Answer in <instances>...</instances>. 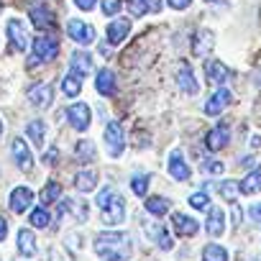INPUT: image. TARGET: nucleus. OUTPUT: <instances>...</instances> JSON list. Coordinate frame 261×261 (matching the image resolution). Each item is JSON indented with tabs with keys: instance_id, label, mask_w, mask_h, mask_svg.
<instances>
[{
	"instance_id": "7c9ffc66",
	"label": "nucleus",
	"mask_w": 261,
	"mask_h": 261,
	"mask_svg": "<svg viewBox=\"0 0 261 261\" xmlns=\"http://www.w3.org/2000/svg\"><path fill=\"white\" fill-rule=\"evenodd\" d=\"M62 90H64L67 97H77V95L82 92V80L72 72V74H67V77L62 80Z\"/></svg>"
},
{
	"instance_id": "412c9836",
	"label": "nucleus",
	"mask_w": 261,
	"mask_h": 261,
	"mask_svg": "<svg viewBox=\"0 0 261 261\" xmlns=\"http://www.w3.org/2000/svg\"><path fill=\"white\" fill-rule=\"evenodd\" d=\"M69 64H72V72L77 77H85V74L92 72V57L87 51H74L72 59H69Z\"/></svg>"
},
{
	"instance_id": "a211bd4d",
	"label": "nucleus",
	"mask_w": 261,
	"mask_h": 261,
	"mask_svg": "<svg viewBox=\"0 0 261 261\" xmlns=\"http://www.w3.org/2000/svg\"><path fill=\"white\" fill-rule=\"evenodd\" d=\"M115 74L110 69H100L97 77H95V90L102 95V97H113L115 95Z\"/></svg>"
},
{
	"instance_id": "f8f14e48",
	"label": "nucleus",
	"mask_w": 261,
	"mask_h": 261,
	"mask_svg": "<svg viewBox=\"0 0 261 261\" xmlns=\"http://www.w3.org/2000/svg\"><path fill=\"white\" fill-rule=\"evenodd\" d=\"M31 23L39 29V31H54L57 29V21H54V13L44 6H36L31 8Z\"/></svg>"
},
{
	"instance_id": "6ab92c4d",
	"label": "nucleus",
	"mask_w": 261,
	"mask_h": 261,
	"mask_svg": "<svg viewBox=\"0 0 261 261\" xmlns=\"http://www.w3.org/2000/svg\"><path fill=\"white\" fill-rule=\"evenodd\" d=\"M205 230H207V236H213V238L223 236V230H225V213H223L220 207H210Z\"/></svg>"
},
{
	"instance_id": "ddd939ff",
	"label": "nucleus",
	"mask_w": 261,
	"mask_h": 261,
	"mask_svg": "<svg viewBox=\"0 0 261 261\" xmlns=\"http://www.w3.org/2000/svg\"><path fill=\"white\" fill-rule=\"evenodd\" d=\"M29 100H31V105H36V108H49L51 100H54V87H51L49 82L36 85V87L29 90Z\"/></svg>"
},
{
	"instance_id": "e433bc0d",
	"label": "nucleus",
	"mask_w": 261,
	"mask_h": 261,
	"mask_svg": "<svg viewBox=\"0 0 261 261\" xmlns=\"http://www.w3.org/2000/svg\"><path fill=\"white\" fill-rule=\"evenodd\" d=\"M190 205L195 210H207L210 207V197L205 192H195V195H190Z\"/></svg>"
},
{
	"instance_id": "f704fd0d",
	"label": "nucleus",
	"mask_w": 261,
	"mask_h": 261,
	"mask_svg": "<svg viewBox=\"0 0 261 261\" xmlns=\"http://www.w3.org/2000/svg\"><path fill=\"white\" fill-rule=\"evenodd\" d=\"M49 213H46V207H36L34 213H31V225L34 228H46L49 225Z\"/></svg>"
},
{
	"instance_id": "20e7f679",
	"label": "nucleus",
	"mask_w": 261,
	"mask_h": 261,
	"mask_svg": "<svg viewBox=\"0 0 261 261\" xmlns=\"http://www.w3.org/2000/svg\"><path fill=\"white\" fill-rule=\"evenodd\" d=\"M67 34H69V39L77 41L80 46H90V44L97 39L95 26H90V23H85V21H80V18H72V21L67 23Z\"/></svg>"
},
{
	"instance_id": "f3484780",
	"label": "nucleus",
	"mask_w": 261,
	"mask_h": 261,
	"mask_svg": "<svg viewBox=\"0 0 261 261\" xmlns=\"http://www.w3.org/2000/svg\"><path fill=\"white\" fill-rule=\"evenodd\" d=\"M31 202H34V192L29 187H16L11 192V210L13 213H26L31 207Z\"/></svg>"
},
{
	"instance_id": "a878e982",
	"label": "nucleus",
	"mask_w": 261,
	"mask_h": 261,
	"mask_svg": "<svg viewBox=\"0 0 261 261\" xmlns=\"http://www.w3.org/2000/svg\"><path fill=\"white\" fill-rule=\"evenodd\" d=\"M238 185H241V192H243V195H256V192H261V169L246 174Z\"/></svg>"
},
{
	"instance_id": "7ed1b4c3",
	"label": "nucleus",
	"mask_w": 261,
	"mask_h": 261,
	"mask_svg": "<svg viewBox=\"0 0 261 261\" xmlns=\"http://www.w3.org/2000/svg\"><path fill=\"white\" fill-rule=\"evenodd\" d=\"M57 54H59V44H57V39H51V36H39V39H34L31 67H34V64L51 62V59H57Z\"/></svg>"
},
{
	"instance_id": "4be33fe9",
	"label": "nucleus",
	"mask_w": 261,
	"mask_h": 261,
	"mask_svg": "<svg viewBox=\"0 0 261 261\" xmlns=\"http://www.w3.org/2000/svg\"><path fill=\"white\" fill-rule=\"evenodd\" d=\"M177 82H179V90H185L187 95H195L197 92V82H195V74L190 69L187 62L179 64V74H177Z\"/></svg>"
},
{
	"instance_id": "1a4fd4ad",
	"label": "nucleus",
	"mask_w": 261,
	"mask_h": 261,
	"mask_svg": "<svg viewBox=\"0 0 261 261\" xmlns=\"http://www.w3.org/2000/svg\"><path fill=\"white\" fill-rule=\"evenodd\" d=\"M11 151H13V159H16L18 169H21V172H31V167H34V156H31V149L26 146V141H23V139H13Z\"/></svg>"
},
{
	"instance_id": "393cba45",
	"label": "nucleus",
	"mask_w": 261,
	"mask_h": 261,
	"mask_svg": "<svg viewBox=\"0 0 261 261\" xmlns=\"http://www.w3.org/2000/svg\"><path fill=\"white\" fill-rule=\"evenodd\" d=\"M74 187H77L80 192H92V190L97 187V174L90 172V169L77 172V177H74Z\"/></svg>"
},
{
	"instance_id": "72a5a7b5",
	"label": "nucleus",
	"mask_w": 261,
	"mask_h": 261,
	"mask_svg": "<svg viewBox=\"0 0 261 261\" xmlns=\"http://www.w3.org/2000/svg\"><path fill=\"white\" fill-rule=\"evenodd\" d=\"M130 190H134L139 197H144L149 192V174H136L134 179H130Z\"/></svg>"
},
{
	"instance_id": "dca6fc26",
	"label": "nucleus",
	"mask_w": 261,
	"mask_h": 261,
	"mask_svg": "<svg viewBox=\"0 0 261 261\" xmlns=\"http://www.w3.org/2000/svg\"><path fill=\"white\" fill-rule=\"evenodd\" d=\"M130 16L134 18H141L146 13H162L164 8V0H130Z\"/></svg>"
},
{
	"instance_id": "de8ad7c7",
	"label": "nucleus",
	"mask_w": 261,
	"mask_h": 261,
	"mask_svg": "<svg viewBox=\"0 0 261 261\" xmlns=\"http://www.w3.org/2000/svg\"><path fill=\"white\" fill-rule=\"evenodd\" d=\"M118 261H125V258H118Z\"/></svg>"
},
{
	"instance_id": "c03bdc74",
	"label": "nucleus",
	"mask_w": 261,
	"mask_h": 261,
	"mask_svg": "<svg viewBox=\"0 0 261 261\" xmlns=\"http://www.w3.org/2000/svg\"><path fill=\"white\" fill-rule=\"evenodd\" d=\"M6 236H8V223L6 218H0V241H6Z\"/></svg>"
},
{
	"instance_id": "9b49d317",
	"label": "nucleus",
	"mask_w": 261,
	"mask_h": 261,
	"mask_svg": "<svg viewBox=\"0 0 261 261\" xmlns=\"http://www.w3.org/2000/svg\"><path fill=\"white\" fill-rule=\"evenodd\" d=\"M228 141H230V130H228L225 123H223V125H215L210 134L205 136V146H207L210 151H220L223 146H228Z\"/></svg>"
},
{
	"instance_id": "37998d69",
	"label": "nucleus",
	"mask_w": 261,
	"mask_h": 261,
	"mask_svg": "<svg viewBox=\"0 0 261 261\" xmlns=\"http://www.w3.org/2000/svg\"><path fill=\"white\" fill-rule=\"evenodd\" d=\"M251 218H253V223H261V205L251 207Z\"/></svg>"
},
{
	"instance_id": "cd10ccee",
	"label": "nucleus",
	"mask_w": 261,
	"mask_h": 261,
	"mask_svg": "<svg viewBox=\"0 0 261 261\" xmlns=\"http://www.w3.org/2000/svg\"><path fill=\"white\" fill-rule=\"evenodd\" d=\"M26 136H29L36 146H44V139H46V125H44V120H31V123L26 125Z\"/></svg>"
},
{
	"instance_id": "9d476101",
	"label": "nucleus",
	"mask_w": 261,
	"mask_h": 261,
	"mask_svg": "<svg viewBox=\"0 0 261 261\" xmlns=\"http://www.w3.org/2000/svg\"><path fill=\"white\" fill-rule=\"evenodd\" d=\"M8 36H11V44H13L16 51H26V46H29V31H26V26L18 18H11L8 21Z\"/></svg>"
},
{
	"instance_id": "f257e3e1",
	"label": "nucleus",
	"mask_w": 261,
	"mask_h": 261,
	"mask_svg": "<svg viewBox=\"0 0 261 261\" xmlns=\"http://www.w3.org/2000/svg\"><path fill=\"white\" fill-rule=\"evenodd\" d=\"M95 253L102 261H118L130 256V238L128 233H100L95 238Z\"/></svg>"
},
{
	"instance_id": "c756f323",
	"label": "nucleus",
	"mask_w": 261,
	"mask_h": 261,
	"mask_svg": "<svg viewBox=\"0 0 261 261\" xmlns=\"http://www.w3.org/2000/svg\"><path fill=\"white\" fill-rule=\"evenodd\" d=\"M146 210H149L154 218H162V215L169 213V200H167V197H159V195H156V197H149V200H146Z\"/></svg>"
},
{
	"instance_id": "6e6552de",
	"label": "nucleus",
	"mask_w": 261,
	"mask_h": 261,
	"mask_svg": "<svg viewBox=\"0 0 261 261\" xmlns=\"http://www.w3.org/2000/svg\"><path fill=\"white\" fill-rule=\"evenodd\" d=\"M230 102H233V95H230L225 87H220V90H215V92L210 95V100L205 102V113H207V115H220Z\"/></svg>"
},
{
	"instance_id": "0eeeda50",
	"label": "nucleus",
	"mask_w": 261,
	"mask_h": 261,
	"mask_svg": "<svg viewBox=\"0 0 261 261\" xmlns=\"http://www.w3.org/2000/svg\"><path fill=\"white\" fill-rule=\"evenodd\" d=\"M205 77H207V82L223 87V85L230 80V69H228L220 59H207V62H205Z\"/></svg>"
},
{
	"instance_id": "2f4dec72",
	"label": "nucleus",
	"mask_w": 261,
	"mask_h": 261,
	"mask_svg": "<svg viewBox=\"0 0 261 261\" xmlns=\"http://www.w3.org/2000/svg\"><path fill=\"white\" fill-rule=\"evenodd\" d=\"M202 261H228V251L218 243H207L202 248Z\"/></svg>"
},
{
	"instance_id": "58836bf2",
	"label": "nucleus",
	"mask_w": 261,
	"mask_h": 261,
	"mask_svg": "<svg viewBox=\"0 0 261 261\" xmlns=\"http://www.w3.org/2000/svg\"><path fill=\"white\" fill-rule=\"evenodd\" d=\"M207 172H213V174H220L225 167H223V162H218V159H205V164H202Z\"/></svg>"
},
{
	"instance_id": "4c0bfd02",
	"label": "nucleus",
	"mask_w": 261,
	"mask_h": 261,
	"mask_svg": "<svg viewBox=\"0 0 261 261\" xmlns=\"http://www.w3.org/2000/svg\"><path fill=\"white\" fill-rule=\"evenodd\" d=\"M120 6H123L120 0H102V6H100V8H102L105 16H115V13L120 11Z\"/></svg>"
},
{
	"instance_id": "39448f33",
	"label": "nucleus",
	"mask_w": 261,
	"mask_h": 261,
	"mask_svg": "<svg viewBox=\"0 0 261 261\" xmlns=\"http://www.w3.org/2000/svg\"><path fill=\"white\" fill-rule=\"evenodd\" d=\"M105 144H108V154L113 159H118L125 151V134H123V128H120L118 120L108 123V128H105Z\"/></svg>"
},
{
	"instance_id": "a19ab883",
	"label": "nucleus",
	"mask_w": 261,
	"mask_h": 261,
	"mask_svg": "<svg viewBox=\"0 0 261 261\" xmlns=\"http://www.w3.org/2000/svg\"><path fill=\"white\" fill-rule=\"evenodd\" d=\"M74 6H77L80 11H92V8L97 6V0H74Z\"/></svg>"
},
{
	"instance_id": "bb28decb",
	"label": "nucleus",
	"mask_w": 261,
	"mask_h": 261,
	"mask_svg": "<svg viewBox=\"0 0 261 261\" xmlns=\"http://www.w3.org/2000/svg\"><path fill=\"white\" fill-rule=\"evenodd\" d=\"M74 156H77V162H82V164L95 162V156H97L95 144H92V141H77V146H74Z\"/></svg>"
},
{
	"instance_id": "473e14b6",
	"label": "nucleus",
	"mask_w": 261,
	"mask_h": 261,
	"mask_svg": "<svg viewBox=\"0 0 261 261\" xmlns=\"http://www.w3.org/2000/svg\"><path fill=\"white\" fill-rule=\"evenodd\" d=\"M59 197H62L59 182H46V187L41 190V202H44V205H51V202H57Z\"/></svg>"
},
{
	"instance_id": "f03ea898",
	"label": "nucleus",
	"mask_w": 261,
	"mask_h": 261,
	"mask_svg": "<svg viewBox=\"0 0 261 261\" xmlns=\"http://www.w3.org/2000/svg\"><path fill=\"white\" fill-rule=\"evenodd\" d=\"M97 207L102 210V223L105 225H118L125 218V200L113 192V187H105L97 195Z\"/></svg>"
},
{
	"instance_id": "a18cd8bd",
	"label": "nucleus",
	"mask_w": 261,
	"mask_h": 261,
	"mask_svg": "<svg viewBox=\"0 0 261 261\" xmlns=\"http://www.w3.org/2000/svg\"><path fill=\"white\" fill-rule=\"evenodd\" d=\"M0 136H3V123H0Z\"/></svg>"
},
{
	"instance_id": "4468645a",
	"label": "nucleus",
	"mask_w": 261,
	"mask_h": 261,
	"mask_svg": "<svg viewBox=\"0 0 261 261\" xmlns=\"http://www.w3.org/2000/svg\"><path fill=\"white\" fill-rule=\"evenodd\" d=\"M169 174H172L177 182H187V179L192 177V172H190V167H187L182 151H172V156H169Z\"/></svg>"
},
{
	"instance_id": "c85d7f7f",
	"label": "nucleus",
	"mask_w": 261,
	"mask_h": 261,
	"mask_svg": "<svg viewBox=\"0 0 261 261\" xmlns=\"http://www.w3.org/2000/svg\"><path fill=\"white\" fill-rule=\"evenodd\" d=\"M218 192H220V197L225 202H236L238 200V192H241V185L236 179H225V182L218 185Z\"/></svg>"
},
{
	"instance_id": "ea45409f",
	"label": "nucleus",
	"mask_w": 261,
	"mask_h": 261,
	"mask_svg": "<svg viewBox=\"0 0 261 261\" xmlns=\"http://www.w3.org/2000/svg\"><path fill=\"white\" fill-rule=\"evenodd\" d=\"M57 159H59V151H57V146H51V149L44 154V164L51 167V164H57Z\"/></svg>"
},
{
	"instance_id": "423d86ee",
	"label": "nucleus",
	"mask_w": 261,
	"mask_h": 261,
	"mask_svg": "<svg viewBox=\"0 0 261 261\" xmlns=\"http://www.w3.org/2000/svg\"><path fill=\"white\" fill-rule=\"evenodd\" d=\"M67 118H69L72 128L87 130V128H90V120H92V113H90V108H87L85 102H72V105L67 108Z\"/></svg>"
},
{
	"instance_id": "c9c22d12",
	"label": "nucleus",
	"mask_w": 261,
	"mask_h": 261,
	"mask_svg": "<svg viewBox=\"0 0 261 261\" xmlns=\"http://www.w3.org/2000/svg\"><path fill=\"white\" fill-rule=\"evenodd\" d=\"M149 230H151V236L156 238V243H159V246H162L164 251H169V248H172V238L167 236V230H164L162 225H159V228H154V225H149Z\"/></svg>"
},
{
	"instance_id": "2eb2a0df",
	"label": "nucleus",
	"mask_w": 261,
	"mask_h": 261,
	"mask_svg": "<svg viewBox=\"0 0 261 261\" xmlns=\"http://www.w3.org/2000/svg\"><path fill=\"white\" fill-rule=\"evenodd\" d=\"M172 225H174L177 236H185V238H190V236H195V233L200 230L197 220L190 218V215H185V213H174V215H172Z\"/></svg>"
},
{
	"instance_id": "49530a36",
	"label": "nucleus",
	"mask_w": 261,
	"mask_h": 261,
	"mask_svg": "<svg viewBox=\"0 0 261 261\" xmlns=\"http://www.w3.org/2000/svg\"><path fill=\"white\" fill-rule=\"evenodd\" d=\"M207 3H215V0H207Z\"/></svg>"
},
{
	"instance_id": "b1692460",
	"label": "nucleus",
	"mask_w": 261,
	"mask_h": 261,
	"mask_svg": "<svg viewBox=\"0 0 261 261\" xmlns=\"http://www.w3.org/2000/svg\"><path fill=\"white\" fill-rule=\"evenodd\" d=\"M18 251L21 256H36V236L29 228L18 230Z\"/></svg>"
},
{
	"instance_id": "aec40b11",
	"label": "nucleus",
	"mask_w": 261,
	"mask_h": 261,
	"mask_svg": "<svg viewBox=\"0 0 261 261\" xmlns=\"http://www.w3.org/2000/svg\"><path fill=\"white\" fill-rule=\"evenodd\" d=\"M128 34H130V21H128V18H118V21H113V23L108 26V41H110V44L125 41Z\"/></svg>"
},
{
	"instance_id": "79ce46f5",
	"label": "nucleus",
	"mask_w": 261,
	"mask_h": 261,
	"mask_svg": "<svg viewBox=\"0 0 261 261\" xmlns=\"http://www.w3.org/2000/svg\"><path fill=\"white\" fill-rule=\"evenodd\" d=\"M167 3H169L174 11H185V8H190L192 0H167Z\"/></svg>"
},
{
	"instance_id": "5701e85b",
	"label": "nucleus",
	"mask_w": 261,
	"mask_h": 261,
	"mask_svg": "<svg viewBox=\"0 0 261 261\" xmlns=\"http://www.w3.org/2000/svg\"><path fill=\"white\" fill-rule=\"evenodd\" d=\"M213 46H215V36H213V31H207V29L197 31V36H195V54L205 57V54L213 51Z\"/></svg>"
}]
</instances>
